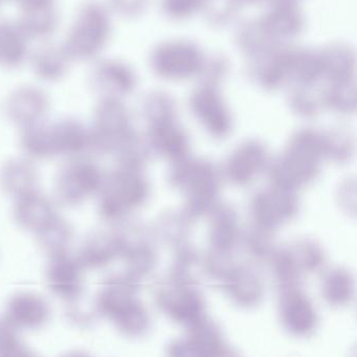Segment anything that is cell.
<instances>
[{"label": "cell", "mask_w": 357, "mask_h": 357, "mask_svg": "<svg viewBox=\"0 0 357 357\" xmlns=\"http://www.w3.org/2000/svg\"><path fill=\"white\" fill-rule=\"evenodd\" d=\"M91 151L116 152L131 135L130 116L120 100L103 99L96 107L91 128Z\"/></svg>", "instance_id": "obj_4"}, {"label": "cell", "mask_w": 357, "mask_h": 357, "mask_svg": "<svg viewBox=\"0 0 357 357\" xmlns=\"http://www.w3.org/2000/svg\"><path fill=\"white\" fill-rule=\"evenodd\" d=\"M99 195V213L104 220L114 222L141 206L147 185L137 169L121 167L104 177Z\"/></svg>", "instance_id": "obj_2"}, {"label": "cell", "mask_w": 357, "mask_h": 357, "mask_svg": "<svg viewBox=\"0 0 357 357\" xmlns=\"http://www.w3.org/2000/svg\"><path fill=\"white\" fill-rule=\"evenodd\" d=\"M38 172L29 158H11L0 168V189L18 198L36 191Z\"/></svg>", "instance_id": "obj_10"}, {"label": "cell", "mask_w": 357, "mask_h": 357, "mask_svg": "<svg viewBox=\"0 0 357 357\" xmlns=\"http://www.w3.org/2000/svg\"><path fill=\"white\" fill-rule=\"evenodd\" d=\"M20 146L29 160H49L55 158L52 124L40 122L22 129Z\"/></svg>", "instance_id": "obj_14"}, {"label": "cell", "mask_w": 357, "mask_h": 357, "mask_svg": "<svg viewBox=\"0 0 357 357\" xmlns=\"http://www.w3.org/2000/svg\"><path fill=\"white\" fill-rule=\"evenodd\" d=\"M91 89L103 99L120 100L135 89V78L126 64L116 60H101L89 75Z\"/></svg>", "instance_id": "obj_5"}, {"label": "cell", "mask_w": 357, "mask_h": 357, "mask_svg": "<svg viewBox=\"0 0 357 357\" xmlns=\"http://www.w3.org/2000/svg\"><path fill=\"white\" fill-rule=\"evenodd\" d=\"M29 41L17 22L0 20V66H22L30 57Z\"/></svg>", "instance_id": "obj_11"}, {"label": "cell", "mask_w": 357, "mask_h": 357, "mask_svg": "<svg viewBox=\"0 0 357 357\" xmlns=\"http://www.w3.org/2000/svg\"><path fill=\"white\" fill-rule=\"evenodd\" d=\"M57 215L53 202L37 190L14 202V220L24 231L37 233Z\"/></svg>", "instance_id": "obj_7"}, {"label": "cell", "mask_w": 357, "mask_h": 357, "mask_svg": "<svg viewBox=\"0 0 357 357\" xmlns=\"http://www.w3.org/2000/svg\"><path fill=\"white\" fill-rule=\"evenodd\" d=\"M17 24L29 40L49 39L59 26V13L54 0L22 6Z\"/></svg>", "instance_id": "obj_9"}, {"label": "cell", "mask_w": 357, "mask_h": 357, "mask_svg": "<svg viewBox=\"0 0 357 357\" xmlns=\"http://www.w3.org/2000/svg\"><path fill=\"white\" fill-rule=\"evenodd\" d=\"M49 108L50 99L45 91L32 85L12 91L6 103L8 118L22 129L43 122Z\"/></svg>", "instance_id": "obj_6"}, {"label": "cell", "mask_w": 357, "mask_h": 357, "mask_svg": "<svg viewBox=\"0 0 357 357\" xmlns=\"http://www.w3.org/2000/svg\"><path fill=\"white\" fill-rule=\"evenodd\" d=\"M110 33L107 9L98 1H87L79 9L61 47L70 61H91L104 51Z\"/></svg>", "instance_id": "obj_1"}, {"label": "cell", "mask_w": 357, "mask_h": 357, "mask_svg": "<svg viewBox=\"0 0 357 357\" xmlns=\"http://www.w3.org/2000/svg\"><path fill=\"white\" fill-rule=\"evenodd\" d=\"M70 62L64 50L58 45H43L31 55L33 72L43 82L62 80L68 74Z\"/></svg>", "instance_id": "obj_12"}, {"label": "cell", "mask_w": 357, "mask_h": 357, "mask_svg": "<svg viewBox=\"0 0 357 357\" xmlns=\"http://www.w3.org/2000/svg\"><path fill=\"white\" fill-rule=\"evenodd\" d=\"M122 252L120 234L93 231L81 244L80 260L85 264L98 266L109 262Z\"/></svg>", "instance_id": "obj_13"}, {"label": "cell", "mask_w": 357, "mask_h": 357, "mask_svg": "<svg viewBox=\"0 0 357 357\" xmlns=\"http://www.w3.org/2000/svg\"><path fill=\"white\" fill-rule=\"evenodd\" d=\"M35 235L41 250L53 257L68 252L74 239V229L68 221L57 215Z\"/></svg>", "instance_id": "obj_15"}, {"label": "cell", "mask_w": 357, "mask_h": 357, "mask_svg": "<svg viewBox=\"0 0 357 357\" xmlns=\"http://www.w3.org/2000/svg\"><path fill=\"white\" fill-rule=\"evenodd\" d=\"M109 3L116 11L123 14H130L137 10L139 0H109Z\"/></svg>", "instance_id": "obj_16"}, {"label": "cell", "mask_w": 357, "mask_h": 357, "mask_svg": "<svg viewBox=\"0 0 357 357\" xmlns=\"http://www.w3.org/2000/svg\"><path fill=\"white\" fill-rule=\"evenodd\" d=\"M0 1H1V0H0Z\"/></svg>", "instance_id": "obj_18"}, {"label": "cell", "mask_w": 357, "mask_h": 357, "mask_svg": "<svg viewBox=\"0 0 357 357\" xmlns=\"http://www.w3.org/2000/svg\"><path fill=\"white\" fill-rule=\"evenodd\" d=\"M20 5L26 6L32 5V3H45V1H52V0H16Z\"/></svg>", "instance_id": "obj_17"}, {"label": "cell", "mask_w": 357, "mask_h": 357, "mask_svg": "<svg viewBox=\"0 0 357 357\" xmlns=\"http://www.w3.org/2000/svg\"><path fill=\"white\" fill-rule=\"evenodd\" d=\"M56 154L75 158L91 151V128L75 119H64L52 124Z\"/></svg>", "instance_id": "obj_8"}, {"label": "cell", "mask_w": 357, "mask_h": 357, "mask_svg": "<svg viewBox=\"0 0 357 357\" xmlns=\"http://www.w3.org/2000/svg\"><path fill=\"white\" fill-rule=\"evenodd\" d=\"M104 177L99 167L93 162L75 158L56 177V198L66 206H80L100 193Z\"/></svg>", "instance_id": "obj_3"}]
</instances>
